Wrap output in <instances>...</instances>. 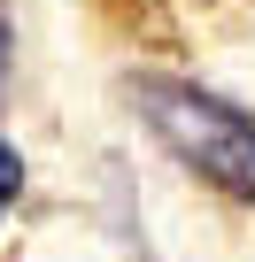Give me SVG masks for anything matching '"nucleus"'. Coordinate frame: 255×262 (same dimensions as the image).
I'll return each instance as SVG.
<instances>
[{
	"mask_svg": "<svg viewBox=\"0 0 255 262\" xmlns=\"http://www.w3.org/2000/svg\"><path fill=\"white\" fill-rule=\"evenodd\" d=\"M124 100H132V116L147 123V139L193 170L209 193L224 201H255V116L193 77H163V70H140L132 85H124Z\"/></svg>",
	"mask_w": 255,
	"mask_h": 262,
	"instance_id": "nucleus-1",
	"label": "nucleus"
},
{
	"mask_svg": "<svg viewBox=\"0 0 255 262\" xmlns=\"http://www.w3.org/2000/svg\"><path fill=\"white\" fill-rule=\"evenodd\" d=\"M8 70H16V16H8V0H0V93H8Z\"/></svg>",
	"mask_w": 255,
	"mask_h": 262,
	"instance_id": "nucleus-3",
	"label": "nucleus"
},
{
	"mask_svg": "<svg viewBox=\"0 0 255 262\" xmlns=\"http://www.w3.org/2000/svg\"><path fill=\"white\" fill-rule=\"evenodd\" d=\"M16 201H24V155H16V139H0V224L16 216Z\"/></svg>",
	"mask_w": 255,
	"mask_h": 262,
	"instance_id": "nucleus-2",
	"label": "nucleus"
}]
</instances>
